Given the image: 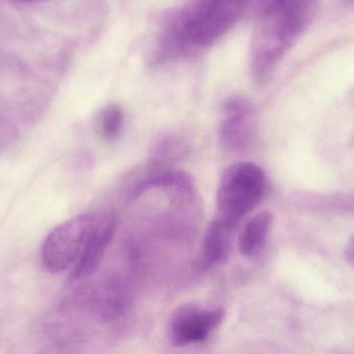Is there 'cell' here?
<instances>
[{
  "label": "cell",
  "instance_id": "1",
  "mask_svg": "<svg viewBox=\"0 0 354 354\" xmlns=\"http://www.w3.org/2000/svg\"><path fill=\"white\" fill-rule=\"evenodd\" d=\"M251 0H192L167 19L156 46L157 64L189 57L216 44L241 20Z\"/></svg>",
  "mask_w": 354,
  "mask_h": 354
},
{
  "label": "cell",
  "instance_id": "2",
  "mask_svg": "<svg viewBox=\"0 0 354 354\" xmlns=\"http://www.w3.org/2000/svg\"><path fill=\"white\" fill-rule=\"evenodd\" d=\"M316 0H263L252 35L250 67L258 85L270 82L295 39L305 30Z\"/></svg>",
  "mask_w": 354,
  "mask_h": 354
},
{
  "label": "cell",
  "instance_id": "3",
  "mask_svg": "<svg viewBox=\"0 0 354 354\" xmlns=\"http://www.w3.org/2000/svg\"><path fill=\"white\" fill-rule=\"evenodd\" d=\"M266 191V177L259 166L251 161L231 164L218 182V215L239 224L261 203Z\"/></svg>",
  "mask_w": 354,
  "mask_h": 354
},
{
  "label": "cell",
  "instance_id": "4",
  "mask_svg": "<svg viewBox=\"0 0 354 354\" xmlns=\"http://www.w3.org/2000/svg\"><path fill=\"white\" fill-rule=\"evenodd\" d=\"M97 214L75 216L50 232L41 245L44 267L51 274H60L78 261Z\"/></svg>",
  "mask_w": 354,
  "mask_h": 354
},
{
  "label": "cell",
  "instance_id": "5",
  "mask_svg": "<svg viewBox=\"0 0 354 354\" xmlns=\"http://www.w3.org/2000/svg\"><path fill=\"white\" fill-rule=\"evenodd\" d=\"M224 319L225 311L221 308L181 306L170 319V340L178 347L203 342L220 328Z\"/></svg>",
  "mask_w": 354,
  "mask_h": 354
},
{
  "label": "cell",
  "instance_id": "6",
  "mask_svg": "<svg viewBox=\"0 0 354 354\" xmlns=\"http://www.w3.org/2000/svg\"><path fill=\"white\" fill-rule=\"evenodd\" d=\"M256 132V114L253 105L245 98H229L223 106L220 139L223 147L230 152L245 151Z\"/></svg>",
  "mask_w": 354,
  "mask_h": 354
},
{
  "label": "cell",
  "instance_id": "7",
  "mask_svg": "<svg viewBox=\"0 0 354 354\" xmlns=\"http://www.w3.org/2000/svg\"><path fill=\"white\" fill-rule=\"evenodd\" d=\"M118 224L115 214L102 213L95 215L82 253L74 265L73 281L87 278L97 269L115 235Z\"/></svg>",
  "mask_w": 354,
  "mask_h": 354
},
{
  "label": "cell",
  "instance_id": "8",
  "mask_svg": "<svg viewBox=\"0 0 354 354\" xmlns=\"http://www.w3.org/2000/svg\"><path fill=\"white\" fill-rule=\"evenodd\" d=\"M237 227L239 224L221 215L210 222L202 245V255L206 265H218L227 259Z\"/></svg>",
  "mask_w": 354,
  "mask_h": 354
},
{
  "label": "cell",
  "instance_id": "9",
  "mask_svg": "<svg viewBox=\"0 0 354 354\" xmlns=\"http://www.w3.org/2000/svg\"><path fill=\"white\" fill-rule=\"evenodd\" d=\"M272 224V214L262 211L254 215L239 234V249L247 258L254 257L266 245Z\"/></svg>",
  "mask_w": 354,
  "mask_h": 354
},
{
  "label": "cell",
  "instance_id": "10",
  "mask_svg": "<svg viewBox=\"0 0 354 354\" xmlns=\"http://www.w3.org/2000/svg\"><path fill=\"white\" fill-rule=\"evenodd\" d=\"M124 109L118 104H109L106 106L97 118V128L100 134L107 141H115L120 137L124 126Z\"/></svg>",
  "mask_w": 354,
  "mask_h": 354
},
{
  "label": "cell",
  "instance_id": "11",
  "mask_svg": "<svg viewBox=\"0 0 354 354\" xmlns=\"http://www.w3.org/2000/svg\"><path fill=\"white\" fill-rule=\"evenodd\" d=\"M345 257H346L347 261L354 268V236L351 237V240L346 245V249H345Z\"/></svg>",
  "mask_w": 354,
  "mask_h": 354
},
{
  "label": "cell",
  "instance_id": "12",
  "mask_svg": "<svg viewBox=\"0 0 354 354\" xmlns=\"http://www.w3.org/2000/svg\"><path fill=\"white\" fill-rule=\"evenodd\" d=\"M10 1L16 4L26 6V4L43 3V2L50 1V0H10Z\"/></svg>",
  "mask_w": 354,
  "mask_h": 354
},
{
  "label": "cell",
  "instance_id": "13",
  "mask_svg": "<svg viewBox=\"0 0 354 354\" xmlns=\"http://www.w3.org/2000/svg\"><path fill=\"white\" fill-rule=\"evenodd\" d=\"M347 6H354V0H344Z\"/></svg>",
  "mask_w": 354,
  "mask_h": 354
}]
</instances>
